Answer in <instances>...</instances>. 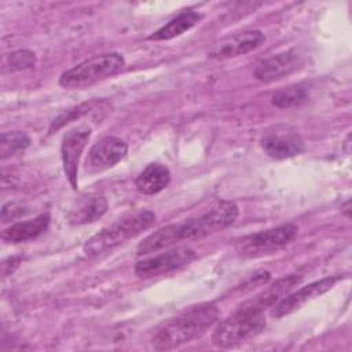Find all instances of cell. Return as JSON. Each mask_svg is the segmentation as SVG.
I'll return each mask as SVG.
<instances>
[{"label":"cell","mask_w":352,"mask_h":352,"mask_svg":"<svg viewBox=\"0 0 352 352\" xmlns=\"http://www.w3.org/2000/svg\"><path fill=\"white\" fill-rule=\"evenodd\" d=\"M219 308L212 302L192 305L164 322L153 337V346L169 351L188 344L205 334L219 319Z\"/></svg>","instance_id":"6da1fadb"},{"label":"cell","mask_w":352,"mask_h":352,"mask_svg":"<svg viewBox=\"0 0 352 352\" xmlns=\"http://www.w3.org/2000/svg\"><path fill=\"white\" fill-rule=\"evenodd\" d=\"M154 220L155 214L151 210H139L126 214L92 235L84 245V253L87 256H99L111 252L126 241L142 234L154 223Z\"/></svg>","instance_id":"7a4b0ae2"},{"label":"cell","mask_w":352,"mask_h":352,"mask_svg":"<svg viewBox=\"0 0 352 352\" xmlns=\"http://www.w3.org/2000/svg\"><path fill=\"white\" fill-rule=\"evenodd\" d=\"M265 324L263 311L242 304L217 323L212 334V342L219 348H232L258 336Z\"/></svg>","instance_id":"3957f363"},{"label":"cell","mask_w":352,"mask_h":352,"mask_svg":"<svg viewBox=\"0 0 352 352\" xmlns=\"http://www.w3.org/2000/svg\"><path fill=\"white\" fill-rule=\"evenodd\" d=\"M125 66V59L118 52H106L88 58L65 70L59 84L69 89H82L118 74Z\"/></svg>","instance_id":"277c9868"},{"label":"cell","mask_w":352,"mask_h":352,"mask_svg":"<svg viewBox=\"0 0 352 352\" xmlns=\"http://www.w3.org/2000/svg\"><path fill=\"white\" fill-rule=\"evenodd\" d=\"M238 212L239 209L234 201H220L201 216L177 223L180 241L201 239L221 231L236 220Z\"/></svg>","instance_id":"5b68a950"},{"label":"cell","mask_w":352,"mask_h":352,"mask_svg":"<svg viewBox=\"0 0 352 352\" xmlns=\"http://www.w3.org/2000/svg\"><path fill=\"white\" fill-rule=\"evenodd\" d=\"M297 227L293 223H285L264 231L243 236L236 243V250L242 257H261L272 254L289 245L297 235Z\"/></svg>","instance_id":"8992f818"},{"label":"cell","mask_w":352,"mask_h":352,"mask_svg":"<svg viewBox=\"0 0 352 352\" xmlns=\"http://www.w3.org/2000/svg\"><path fill=\"white\" fill-rule=\"evenodd\" d=\"M261 148L274 160H287L304 151V140L298 131L286 124L268 126L260 138Z\"/></svg>","instance_id":"52a82bcc"},{"label":"cell","mask_w":352,"mask_h":352,"mask_svg":"<svg viewBox=\"0 0 352 352\" xmlns=\"http://www.w3.org/2000/svg\"><path fill=\"white\" fill-rule=\"evenodd\" d=\"M195 258V252L188 246L166 250L161 254L143 258L135 264V274L140 278L164 275L188 265Z\"/></svg>","instance_id":"ba28073f"},{"label":"cell","mask_w":352,"mask_h":352,"mask_svg":"<svg viewBox=\"0 0 352 352\" xmlns=\"http://www.w3.org/2000/svg\"><path fill=\"white\" fill-rule=\"evenodd\" d=\"M91 133H92V129L89 126L80 125L69 129L62 138L60 154H62L63 170L73 190L77 188L78 164H80L82 151L91 138Z\"/></svg>","instance_id":"9c48e42d"},{"label":"cell","mask_w":352,"mask_h":352,"mask_svg":"<svg viewBox=\"0 0 352 352\" xmlns=\"http://www.w3.org/2000/svg\"><path fill=\"white\" fill-rule=\"evenodd\" d=\"M264 41H265V36L261 30L253 29V30L238 32L214 43L210 47L208 56L214 60L235 58L258 48L261 44H264Z\"/></svg>","instance_id":"30bf717a"},{"label":"cell","mask_w":352,"mask_h":352,"mask_svg":"<svg viewBox=\"0 0 352 352\" xmlns=\"http://www.w3.org/2000/svg\"><path fill=\"white\" fill-rule=\"evenodd\" d=\"M128 153L126 143L117 136H104L89 148L85 160V170L99 173L117 165Z\"/></svg>","instance_id":"8fae6325"},{"label":"cell","mask_w":352,"mask_h":352,"mask_svg":"<svg viewBox=\"0 0 352 352\" xmlns=\"http://www.w3.org/2000/svg\"><path fill=\"white\" fill-rule=\"evenodd\" d=\"M340 279H341V276H326V278H322L319 280L311 282V283L300 287L294 293H289L286 297H283L279 302H276L272 307L271 316L275 319H279V318L293 314L294 311H297L302 305H305L308 301L329 292Z\"/></svg>","instance_id":"7c38bea8"},{"label":"cell","mask_w":352,"mask_h":352,"mask_svg":"<svg viewBox=\"0 0 352 352\" xmlns=\"http://www.w3.org/2000/svg\"><path fill=\"white\" fill-rule=\"evenodd\" d=\"M301 63V55L296 50H287L261 60L256 66L253 76L263 82L276 81L296 72Z\"/></svg>","instance_id":"4fadbf2b"},{"label":"cell","mask_w":352,"mask_h":352,"mask_svg":"<svg viewBox=\"0 0 352 352\" xmlns=\"http://www.w3.org/2000/svg\"><path fill=\"white\" fill-rule=\"evenodd\" d=\"M300 275H287L285 278L278 279L272 285H270L265 290H263L260 294L253 297L252 300H248L243 302V305L260 309L264 312L267 308H272L276 302H279L283 297H286L300 282H301Z\"/></svg>","instance_id":"5bb4252c"},{"label":"cell","mask_w":352,"mask_h":352,"mask_svg":"<svg viewBox=\"0 0 352 352\" xmlns=\"http://www.w3.org/2000/svg\"><path fill=\"white\" fill-rule=\"evenodd\" d=\"M107 212V201L103 195H89L80 199L69 212L67 219L73 226H84L99 220Z\"/></svg>","instance_id":"9a60e30c"},{"label":"cell","mask_w":352,"mask_h":352,"mask_svg":"<svg viewBox=\"0 0 352 352\" xmlns=\"http://www.w3.org/2000/svg\"><path fill=\"white\" fill-rule=\"evenodd\" d=\"M169 182V169L160 162H151L136 176L135 186L142 194L154 195L166 188Z\"/></svg>","instance_id":"2e32d148"},{"label":"cell","mask_w":352,"mask_h":352,"mask_svg":"<svg viewBox=\"0 0 352 352\" xmlns=\"http://www.w3.org/2000/svg\"><path fill=\"white\" fill-rule=\"evenodd\" d=\"M48 224H50V216L44 213L32 220L18 221L11 224L8 228H6L1 232V238L12 243L30 241L41 235L48 228Z\"/></svg>","instance_id":"e0dca14e"},{"label":"cell","mask_w":352,"mask_h":352,"mask_svg":"<svg viewBox=\"0 0 352 352\" xmlns=\"http://www.w3.org/2000/svg\"><path fill=\"white\" fill-rule=\"evenodd\" d=\"M202 18L204 15L197 11H183L177 14L175 18H172L168 23L161 26L158 30H155L153 34H150L148 40L164 41L175 38L192 29Z\"/></svg>","instance_id":"ac0fdd59"},{"label":"cell","mask_w":352,"mask_h":352,"mask_svg":"<svg viewBox=\"0 0 352 352\" xmlns=\"http://www.w3.org/2000/svg\"><path fill=\"white\" fill-rule=\"evenodd\" d=\"M180 242V234H179V226L177 224H169L165 227L158 228L153 234L147 235L139 245H138V254H150L157 253L162 249H166L175 243Z\"/></svg>","instance_id":"d6986e66"},{"label":"cell","mask_w":352,"mask_h":352,"mask_svg":"<svg viewBox=\"0 0 352 352\" xmlns=\"http://www.w3.org/2000/svg\"><path fill=\"white\" fill-rule=\"evenodd\" d=\"M308 99V89L301 84L289 85L275 91L271 96L274 106L279 109H292L302 104Z\"/></svg>","instance_id":"ffe728a7"},{"label":"cell","mask_w":352,"mask_h":352,"mask_svg":"<svg viewBox=\"0 0 352 352\" xmlns=\"http://www.w3.org/2000/svg\"><path fill=\"white\" fill-rule=\"evenodd\" d=\"M30 144V138L21 131H11L1 133V142H0V154L1 158H8L11 155H15L23 150H26Z\"/></svg>","instance_id":"44dd1931"},{"label":"cell","mask_w":352,"mask_h":352,"mask_svg":"<svg viewBox=\"0 0 352 352\" xmlns=\"http://www.w3.org/2000/svg\"><path fill=\"white\" fill-rule=\"evenodd\" d=\"M95 103H96V102H85V103H81V104H78V106H74V107H72V109L65 110L62 114H59V116L52 121V124H51V126H50V132H54V131L59 129L60 126H63L65 124H69V122H72L73 120H76V118H78V117H81V116H84V114H88V113L92 110V107H94Z\"/></svg>","instance_id":"7402d4cb"},{"label":"cell","mask_w":352,"mask_h":352,"mask_svg":"<svg viewBox=\"0 0 352 352\" xmlns=\"http://www.w3.org/2000/svg\"><path fill=\"white\" fill-rule=\"evenodd\" d=\"M10 66L12 70H22V69H30L36 63V56L32 51L28 50H18L12 54H10Z\"/></svg>","instance_id":"603a6c76"}]
</instances>
